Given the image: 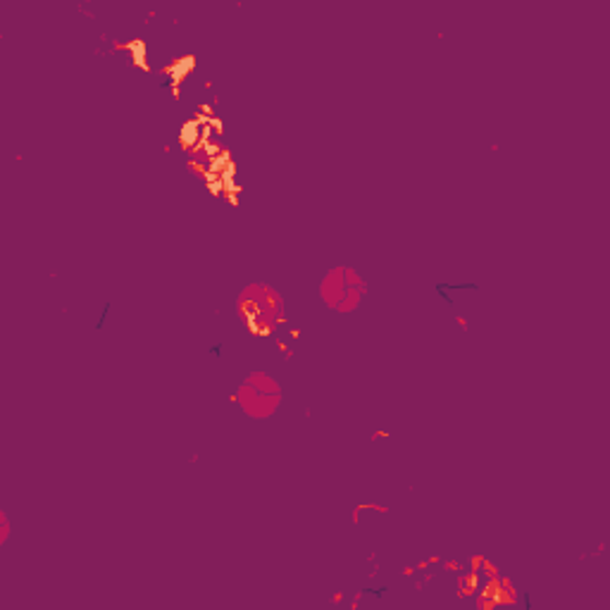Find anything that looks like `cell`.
<instances>
[{"mask_svg": "<svg viewBox=\"0 0 610 610\" xmlns=\"http://www.w3.org/2000/svg\"><path fill=\"white\" fill-rule=\"evenodd\" d=\"M239 313L255 332H269L281 320V298L265 284H251L239 298Z\"/></svg>", "mask_w": 610, "mask_h": 610, "instance_id": "1", "label": "cell"}, {"mask_svg": "<svg viewBox=\"0 0 610 610\" xmlns=\"http://www.w3.org/2000/svg\"><path fill=\"white\" fill-rule=\"evenodd\" d=\"M322 301L338 313H350L356 310L365 296V281L348 267H336L322 281Z\"/></svg>", "mask_w": 610, "mask_h": 610, "instance_id": "2", "label": "cell"}, {"mask_svg": "<svg viewBox=\"0 0 610 610\" xmlns=\"http://www.w3.org/2000/svg\"><path fill=\"white\" fill-rule=\"evenodd\" d=\"M237 401L249 415H253L257 419H265L277 411L281 394H279V387L275 384L273 377L265 372H253L239 389Z\"/></svg>", "mask_w": 610, "mask_h": 610, "instance_id": "3", "label": "cell"}, {"mask_svg": "<svg viewBox=\"0 0 610 610\" xmlns=\"http://www.w3.org/2000/svg\"><path fill=\"white\" fill-rule=\"evenodd\" d=\"M188 70H194V58H184L180 62H174L170 70H168V74H170L172 81H180L182 77H186Z\"/></svg>", "mask_w": 610, "mask_h": 610, "instance_id": "4", "label": "cell"}]
</instances>
